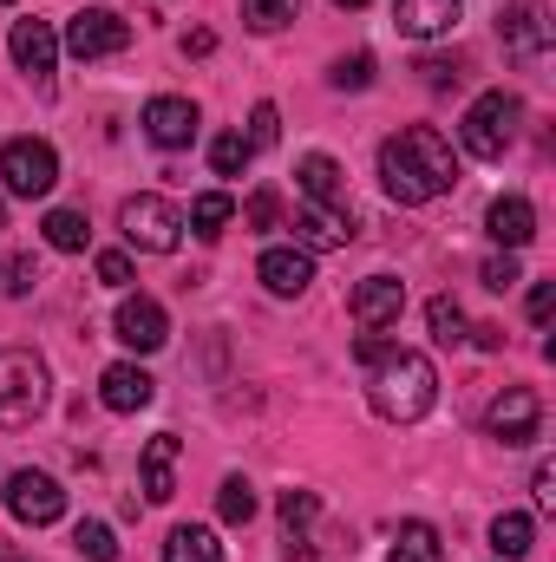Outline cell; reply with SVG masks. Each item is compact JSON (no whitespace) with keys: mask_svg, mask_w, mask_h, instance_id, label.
<instances>
[{"mask_svg":"<svg viewBox=\"0 0 556 562\" xmlns=\"http://www.w3.org/2000/svg\"><path fill=\"white\" fill-rule=\"evenodd\" d=\"M380 183L393 203H432L458 183V157L432 125H407L380 144Z\"/></svg>","mask_w":556,"mask_h":562,"instance_id":"obj_1","label":"cell"},{"mask_svg":"<svg viewBox=\"0 0 556 562\" xmlns=\"http://www.w3.org/2000/svg\"><path fill=\"white\" fill-rule=\"evenodd\" d=\"M367 400H374V413L387 425H413L432 413V400H438V373H432V360L413 353V347H387L374 367H367Z\"/></svg>","mask_w":556,"mask_h":562,"instance_id":"obj_2","label":"cell"},{"mask_svg":"<svg viewBox=\"0 0 556 562\" xmlns=\"http://www.w3.org/2000/svg\"><path fill=\"white\" fill-rule=\"evenodd\" d=\"M46 360L40 353H0V425L7 431H20V425H33L46 413Z\"/></svg>","mask_w":556,"mask_h":562,"instance_id":"obj_3","label":"cell"},{"mask_svg":"<svg viewBox=\"0 0 556 562\" xmlns=\"http://www.w3.org/2000/svg\"><path fill=\"white\" fill-rule=\"evenodd\" d=\"M518 119H524V105L511 99V92H485V99H471V112H465V125H458V144L471 150V157H485V164H498L511 138H518Z\"/></svg>","mask_w":556,"mask_h":562,"instance_id":"obj_4","label":"cell"},{"mask_svg":"<svg viewBox=\"0 0 556 562\" xmlns=\"http://www.w3.org/2000/svg\"><path fill=\"white\" fill-rule=\"evenodd\" d=\"M119 229H125V243L138 249V256H170L177 243H184V210L170 203V196H125V210H119Z\"/></svg>","mask_w":556,"mask_h":562,"instance_id":"obj_5","label":"cell"},{"mask_svg":"<svg viewBox=\"0 0 556 562\" xmlns=\"http://www.w3.org/2000/svg\"><path fill=\"white\" fill-rule=\"evenodd\" d=\"M59 183V150L46 138H7L0 144V190L7 196H46Z\"/></svg>","mask_w":556,"mask_h":562,"instance_id":"obj_6","label":"cell"},{"mask_svg":"<svg viewBox=\"0 0 556 562\" xmlns=\"http://www.w3.org/2000/svg\"><path fill=\"white\" fill-rule=\"evenodd\" d=\"M0 497H7V510H13L26 530H46V524L66 517V491H59V477H46V471H13Z\"/></svg>","mask_w":556,"mask_h":562,"instance_id":"obj_7","label":"cell"},{"mask_svg":"<svg viewBox=\"0 0 556 562\" xmlns=\"http://www.w3.org/2000/svg\"><path fill=\"white\" fill-rule=\"evenodd\" d=\"M125 46H132V26H125L112 7H86V13L66 20V53H73V59H112V53H125Z\"/></svg>","mask_w":556,"mask_h":562,"instance_id":"obj_8","label":"cell"},{"mask_svg":"<svg viewBox=\"0 0 556 562\" xmlns=\"http://www.w3.org/2000/svg\"><path fill=\"white\" fill-rule=\"evenodd\" d=\"M537 425H544V400H537L531 386H504V393L491 400V413H485V431H491L498 445H531Z\"/></svg>","mask_w":556,"mask_h":562,"instance_id":"obj_9","label":"cell"},{"mask_svg":"<svg viewBox=\"0 0 556 562\" xmlns=\"http://www.w3.org/2000/svg\"><path fill=\"white\" fill-rule=\"evenodd\" d=\"M347 314H354L367 334H380V327H400V314H407V281H400V276H367V281H354V294H347Z\"/></svg>","mask_w":556,"mask_h":562,"instance_id":"obj_10","label":"cell"},{"mask_svg":"<svg viewBox=\"0 0 556 562\" xmlns=\"http://www.w3.org/2000/svg\"><path fill=\"white\" fill-rule=\"evenodd\" d=\"M7 53H13V66H20L33 86H46V79H53V66H59V33H53L46 20H13Z\"/></svg>","mask_w":556,"mask_h":562,"instance_id":"obj_11","label":"cell"},{"mask_svg":"<svg viewBox=\"0 0 556 562\" xmlns=\"http://www.w3.org/2000/svg\"><path fill=\"white\" fill-rule=\"evenodd\" d=\"M112 327H119V340L138 347V353H157V347L170 340V321H164V307H157L151 294H125L119 314H112Z\"/></svg>","mask_w":556,"mask_h":562,"instance_id":"obj_12","label":"cell"},{"mask_svg":"<svg viewBox=\"0 0 556 562\" xmlns=\"http://www.w3.org/2000/svg\"><path fill=\"white\" fill-rule=\"evenodd\" d=\"M144 138L164 144V150H184V144L197 138V105H190V99H177V92L151 99V105H144Z\"/></svg>","mask_w":556,"mask_h":562,"instance_id":"obj_13","label":"cell"},{"mask_svg":"<svg viewBox=\"0 0 556 562\" xmlns=\"http://www.w3.org/2000/svg\"><path fill=\"white\" fill-rule=\"evenodd\" d=\"M354 243V210H294V249H347Z\"/></svg>","mask_w":556,"mask_h":562,"instance_id":"obj_14","label":"cell"},{"mask_svg":"<svg viewBox=\"0 0 556 562\" xmlns=\"http://www.w3.org/2000/svg\"><path fill=\"white\" fill-rule=\"evenodd\" d=\"M99 400H105V413H138V406L157 400V380L144 367H132V360H119V367L99 373Z\"/></svg>","mask_w":556,"mask_h":562,"instance_id":"obj_15","label":"cell"},{"mask_svg":"<svg viewBox=\"0 0 556 562\" xmlns=\"http://www.w3.org/2000/svg\"><path fill=\"white\" fill-rule=\"evenodd\" d=\"M458 13H465V0H393V26H400L407 40H438V33H452Z\"/></svg>","mask_w":556,"mask_h":562,"instance_id":"obj_16","label":"cell"},{"mask_svg":"<svg viewBox=\"0 0 556 562\" xmlns=\"http://www.w3.org/2000/svg\"><path fill=\"white\" fill-rule=\"evenodd\" d=\"M485 229H491V243L498 249H524L531 236H537V210H531V196H498L491 210H485Z\"/></svg>","mask_w":556,"mask_h":562,"instance_id":"obj_17","label":"cell"},{"mask_svg":"<svg viewBox=\"0 0 556 562\" xmlns=\"http://www.w3.org/2000/svg\"><path fill=\"white\" fill-rule=\"evenodd\" d=\"M144 504H170L177 497V431H157L151 445H144Z\"/></svg>","mask_w":556,"mask_h":562,"instance_id":"obj_18","label":"cell"},{"mask_svg":"<svg viewBox=\"0 0 556 562\" xmlns=\"http://www.w3.org/2000/svg\"><path fill=\"white\" fill-rule=\"evenodd\" d=\"M256 276H263V288H269V294L294 301V294H301V288L314 281V256H308V249H263Z\"/></svg>","mask_w":556,"mask_h":562,"instance_id":"obj_19","label":"cell"},{"mask_svg":"<svg viewBox=\"0 0 556 562\" xmlns=\"http://www.w3.org/2000/svg\"><path fill=\"white\" fill-rule=\"evenodd\" d=\"M504 46H511L518 59H544V53H551V13L531 7V0L511 7V13H504Z\"/></svg>","mask_w":556,"mask_h":562,"instance_id":"obj_20","label":"cell"},{"mask_svg":"<svg viewBox=\"0 0 556 562\" xmlns=\"http://www.w3.org/2000/svg\"><path fill=\"white\" fill-rule=\"evenodd\" d=\"M294 177H301V196H308V203H321V210H347V183H341V164H334V157L314 150V157L294 164Z\"/></svg>","mask_w":556,"mask_h":562,"instance_id":"obj_21","label":"cell"},{"mask_svg":"<svg viewBox=\"0 0 556 562\" xmlns=\"http://www.w3.org/2000/svg\"><path fill=\"white\" fill-rule=\"evenodd\" d=\"M164 562H223V543H216V530H203V524H177V530L164 537Z\"/></svg>","mask_w":556,"mask_h":562,"instance_id":"obj_22","label":"cell"},{"mask_svg":"<svg viewBox=\"0 0 556 562\" xmlns=\"http://www.w3.org/2000/svg\"><path fill=\"white\" fill-rule=\"evenodd\" d=\"M46 243L59 249V256H79L86 243H92V223H86V210H46Z\"/></svg>","mask_w":556,"mask_h":562,"instance_id":"obj_23","label":"cell"},{"mask_svg":"<svg viewBox=\"0 0 556 562\" xmlns=\"http://www.w3.org/2000/svg\"><path fill=\"white\" fill-rule=\"evenodd\" d=\"M321 517V497L314 491H281V530H288V550H308V524Z\"/></svg>","mask_w":556,"mask_h":562,"instance_id":"obj_24","label":"cell"},{"mask_svg":"<svg viewBox=\"0 0 556 562\" xmlns=\"http://www.w3.org/2000/svg\"><path fill=\"white\" fill-rule=\"evenodd\" d=\"M387 562H445V550H438V530H432V524H400V537H393Z\"/></svg>","mask_w":556,"mask_h":562,"instance_id":"obj_25","label":"cell"},{"mask_svg":"<svg viewBox=\"0 0 556 562\" xmlns=\"http://www.w3.org/2000/svg\"><path fill=\"white\" fill-rule=\"evenodd\" d=\"M230 216H236V203H230L223 190H203V196L190 203V223H184V229H197V236H210V243H216V236L230 229Z\"/></svg>","mask_w":556,"mask_h":562,"instance_id":"obj_26","label":"cell"},{"mask_svg":"<svg viewBox=\"0 0 556 562\" xmlns=\"http://www.w3.org/2000/svg\"><path fill=\"white\" fill-rule=\"evenodd\" d=\"M425 321H432V340H438V347H458V340L471 334V321H465V307H458L452 294H432V301H425Z\"/></svg>","mask_w":556,"mask_h":562,"instance_id":"obj_27","label":"cell"},{"mask_svg":"<svg viewBox=\"0 0 556 562\" xmlns=\"http://www.w3.org/2000/svg\"><path fill=\"white\" fill-rule=\"evenodd\" d=\"M531 537H537V530H531V517H524V510H504V517L491 524V550H498L504 562L531 557Z\"/></svg>","mask_w":556,"mask_h":562,"instance_id":"obj_28","label":"cell"},{"mask_svg":"<svg viewBox=\"0 0 556 562\" xmlns=\"http://www.w3.org/2000/svg\"><path fill=\"white\" fill-rule=\"evenodd\" d=\"M249 157H256V150H249L243 132H223V138L210 144V170H216V177H243V170H249Z\"/></svg>","mask_w":556,"mask_h":562,"instance_id":"obj_29","label":"cell"},{"mask_svg":"<svg viewBox=\"0 0 556 562\" xmlns=\"http://www.w3.org/2000/svg\"><path fill=\"white\" fill-rule=\"evenodd\" d=\"M216 517H223V524H249V517H256V491H249V477H223V491H216Z\"/></svg>","mask_w":556,"mask_h":562,"instance_id":"obj_30","label":"cell"},{"mask_svg":"<svg viewBox=\"0 0 556 562\" xmlns=\"http://www.w3.org/2000/svg\"><path fill=\"white\" fill-rule=\"evenodd\" d=\"M294 13H301V0H243V20H249L256 33H276Z\"/></svg>","mask_w":556,"mask_h":562,"instance_id":"obj_31","label":"cell"},{"mask_svg":"<svg viewBox=\"0 0 556 562\" xmlns=\"http://www.w3.org/2000/svg\"><path fill=\"white\" fill-rule=\"evenodd\" d=\"M341 92H360V86H374V53H347V59H334V72H327Z\"/></svg>","mask_w":556,"mask_h":562,"instance_id":"obj_32","label":"cell"},{"mask_svg":"<svg viewBox=\"0 0 556 562\" xmlns=\"http://www.w3.org/2000/svg\"><path fill=\"white\" fill-rule=\"evenodd\" d=\"M79 557H92V562H119V543H112V530L105 524H79Z\"/></svg>","mask_w":556,"mask_h":562,"instance_id":"obj_33","label":"cell"},{"mask_svg":"<svg viewBox=\"0 0 556 562\" xmlns=\"http://www.w3.org/2000/svg\"><path fill=\"white\" fill-rule=\"evenodd\" d=\"M276 138H281V112L269 105V99H263V105L249 112V150H269Z\"/></svg>","mask_w":556,"mask_h":562,"instance_id":"obj_34","label":"cell"},{"mask_svg":"<svg viewBox=\"0 0 556 562\" xmlns=\"http://www.w3.org/2000/svg\"><path fill=\"white\" fill-rule=\"evenodd\" d=\"M276 216H281V196H276V190H256V196L243 203V223H249V229H276Z\"/></svg>","mask_w":556,"mask_h":562,"instance_id":"obj_35","label":"cell"},{"mask_svg":"<svg viewBox=\"0 0 556 562\" xmlns=\"http://www.w3.org/2000/svg\"><path fill=\"white\" fill-rule=\"evenodd\" d=\"M0 288H7V294H33V288H40V269H33V256H13Z\"/></svg>","mask_w":556,"mask_h":562,"instance_id":"obj_36","label":"cell"},{"mask_svg":"<svg viewBox=\"0 0 556 562\" xmlns=\"http://www.w3.org/2000/svg\"><path fill=\"white\" fill-rule=\"evenodd\" d=\"M518 256H511V249H504V256H491V262H485V288H498V294H504V288H518Z\"/></svg>","mask_w":556,"mask_h":562,"instance_id":"obj_37","label":"cell"},{"mask_svg":"<svg viewBox=\"0 0 556 562\" xmlns=\"http://www.w3.org/2000/svg\"><path fill=\"white\" fill-rule=\"evenodd\" d=\"M99 281H105V288H132V256L105 249V256H99Z\"/></svg>","mask_w":556,"mask_h":562,"instance_id":"obj_38","label":"cell"},{"mask_svg":"<svg viewBox=\"0 0 556 562\" xmlns=\"http://www.w3.org/2000/svg\"><path fill=\"white\" fill-rule=\"evenodd\" d=\"M419 72H425V86H432V92H445V86H458V66H452V59H425Z\"/></svg>","mask_w":556,"mask_h":562,"instance_id":"obj_39","label":"cell"},{"mask_svg":"<svg viewBox=\"0 0 556 562\" xmlns=\"http://www.w3.org/2000/svg\"><path fill=\"white\" fill-rule=\"evenodd\" d=\"M551 307H556V288H551V281H537V288H531V321H537V327H551Z\"/></svg>","mask_w":556,"mask_h":562,"instance_id":"obj_40","label":"cell"},{"mask_svg":"<svg viewBox=\"0 0 556 562\" xmlns=\"http://www.w3.org/2000/svg\"><path fill=\"white\" fill-rule=\"evenodd\" d=\"M531 491H537V504H544V510L556 504V471H551V464H537V477H531Z\"/></svg>","mask_w":556,"mask_h":562,"instance_id":"obj_41","label":"cell"},{"mask_svg":"<svg viewBox=\"0 0 556 562\" xmlns=\"http://www.w3.org/2000/svg\"><path fill=\"white\" fill-rule=\"evenodd\" d=\"M465 340H478V347H485V353H498V347H504V327H491V321H485V327H471V334H465Z\"/></svg>","mask_w":556,"mask_h":562,"instance_id":"obj_42","label":"cell"},{"mask_svg":"<svg viewBox=\"0 0 556 562\" xmlns=\"http://www.w3.org/2000/svg\"><path fill=\"white\" fill-rule=\"evenodd\" d=\"M380 353H387V340H380V334H360V347H354V360H360V367H374Z\"/></svg>","mask_w":556,"mask_h":562,"instance_id":"obj_43","label":"cell"},{"mask_svg":"<svg viewBox=\"0 0 556 562\" xmlns=\"http://www.w3.org/2000/svg\"><path fill=\"white\" fill-rule=\"evenodd\" d=\"M210 46H216V33H184V53H197V59H203Z\"/></svg>","mask_w":556,"mask_h":562,"instance_id":"obj_44","label":"cell"},{"mask_svg":"<svg viewBox=\"0 0 556 562\" xmlns=\"http://www.w3.org/2000/svg\"><path fill=\"white\" fill-rule=\"evenodd\" d=\"M334 7H367V0H334Z\"/></svg>","mask_w":556,"mask_h":562,"instance_id":"obj_45","label":"cell"},{"mask_svg":"<svg viewBox=\"0 0 556 562\" xmlns=\"http://www.w3.org/2000/svg\"><path fill=\"white\" fill-rule=\"evenodd\" d=\"M0 229H7V203H0Z\"/></svg>","mask_w":556,"mask_h":562,"instance_id":"obj_46","label":"cell"},{"mask_svg":"<svg viewBox=\"0 0 556 562\" xmlns=\"http://www.w3.org/2000/svg\"><path fill=\"white\" fill-rule=\"evenodd\" d=\"M0 7H13V0H0Z\"/></svg>","mask_w":556,"mask_h":562,"instance_id":"obj_47","label":"cell"}]
</instances>
